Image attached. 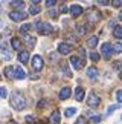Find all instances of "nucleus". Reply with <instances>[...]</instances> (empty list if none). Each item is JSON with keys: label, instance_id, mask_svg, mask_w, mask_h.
Returning a JSON list of instances; mask_svg holds the SVG:
<instances>
[{"label": "nucleus", "instance_id": "obj_1", "mask_svg": "<svg viewBox=\"0 0 122 124\" xmlns=\"http://www.w3.org/2000/svg\"><path fill=\"white\" fill-rule=\"evenodd\" d=\"M11 106L15 110H23L26 107V98L23 97V93L20 92H12L11 95Z\"/></svg>", "mask_w": 122, "mask_h": 124}, {"label": "nucleus", "instance_id": "obj_2", "mask_svg": "<svg viewBox=\"0 0 122 124\" xmlns=\"http://www.w3.org/2000/svg\"><path fill=\"white\" fill-rule=\"evenodd\" d=\"M35 28H37V32H38L40 35H47V34H50V31H52V26L46 22H37Z\"/></svg>", "mask_w": 122, "mask_h": 124}, {"label": "nucleus", "instance_id": "obj_3", "mask_svg": "<svg viewBox=\"0 0 122 124\" xmlns=\"http://www.w3.org/2000/svg\"><path fill=\"white\" fill-rule=\"evenodd\" d=\"M99 20H101V12L95 8H90V11L87 12V22L90 23V25H93V23H96Z\"/></svg>", "mask_w": 122, "mask_h": 124}, {"label": "nucleus", "instance_id": "obj_4", "mask_svg": "<svg viewBox=\"0 0 122 124\" xmlns=\"http://www.w3.org/2000/svg\"><path fill=\"white\" fill-rule=\"evenodd\" d=\"M113 52H115V49H113V46H111L110 43H104V45L101 46V54H102V57H104L105 60H110L111 55H113Z\"/></svg>", "mask_w": 122, "mask_h": 124}, {"label": "nucleus", "instance_id": "obj_5", "mask_svg": "<svg viewBox=\"0 0 122 124\" xmlns=\"http://www.w3.org/2000/svg\"><path fill=\"white\" fill-rule=\"evenodd\" d=\"M99 104H101V98L98 97L95 92H90V93H88V97H87V106L88 107H93V109H95V107L99 106Z\"/></svg>", "mask_w": 122, "mask_h": 124}, {"label": "nucleus", "instance_id": "obj_6", "mask_svg": "<svg viewBox=\"0 0 122 124\" xmlns=\"http://www.w3.org/2000/svg\"><path fill=\"white\" fill-rule=\"evenodd\" d=\"M70 64H72V68L75 70H79V69L84 68L86 60H84V58H79V57H76V55H73V57H70Z\"/></svg>", "mask_w": 122, "mask_h": 124}, {"label": "nucleus", "instance_id": "obj_7", "mask_svg": "<svg viewBox=\"0 0 122 124\" xmlns=\"http://www.w3.org/2000/svg\"><path fill=\"white\" fill-rule=\"evenodd\" d=\"M26 17H27V14H26V12H23V11H17V9H14L12 12H9V18H11L12 22H21V20H25Z\"/></svg>", "mask_w": 122, "mask_h": 124}, {"label": "nucleus", "instance_id": "obj_8", "mask_svg": "<svg viewBox=\"0 0 122 124\" xmlns=\"http://www.w3.org/2000/svg\"><path fill=\"white\" fill-rule=\"evenodd\" d=\"M44 66V61H43V57L41 55H34L32 57V68H34V70H41Z\"/></svg>", "mask_w": 122, "mask_h": 124}, {"label": "nucleus", "instance_id": "obj_9", "mask_svg": "<svg viewBox=\"0 0 122 124\" xmlns=\"http://www.w3.org/2000/svg\"><path fill=\"white\" fill-rule=\"evenodd\" d=\"M72 49H73V46L70 45V43H60L58 45V52L61 55H67V54H70L72 52Z\"/></svg>", "mask_w": 122, "mask_h": 124}, {"label": "nucleus", "instance_id": "obj_10", "mask_svg": "<svg viewBox=\"0 0 122 124\" xmlns=\"http://www.w3.org/2000/svg\"><path fill=\"white\" fill-rule=\"evenodd\" d=\"M82 12H84V9H82L81 5H72V6H70V16H72L73 18L75 17H79Z\"/></svg>", "mask_w": 122, "mask_h": 124}, {"label": "nucleus", "instance_id": "obj_11", "mask_svg": "<svg viewBox=\"0 0 122 124\" xmlns=\"http://www.w3.org/2000/svg\"><path fill=\"white\" fill-rule=\"evenodd\" d=\"M98 75H99V70H98L95 66H90V68L87 69V77L90 78V80H96Z\"/></svg>", "mask_w": 122, "mask_h": 124}, {"label": "nucleus", "instance_id": "obj_12", "mask_svg": "<svg viewBox=\"0 0 122 124\" xmlns=\"http://www.w3.org/2000/svg\"><path fill=\"white\" fill-rule=\"evenodd\" d=\"M60 121H61L60 110H54L52 115H50V118H49V123H50V124H60Z\"/></svg>", "mask_w": 122, "mask_h": 124}, {"label": "nucleus", "instance_id": "obj_13", "mask_svg": "<svg viewBox=\"0 0 122 124\" xmlns=\"http://www.w3.org/2000/svg\"><path fill=\"white\" fill-rule=\"evenodd\" d=\"M21 40L20 39H17V37H14V39L11 40V47L14 51H21Z\"/></svg>", "mask_w": 122, "mask_h": 124}, {"label": "nucleus", "instance_id": "obj_14", "mask_svg": "<svg viewBox=\"0 0 122 124\" xmlns=\"http://www.w3.org/2000/svg\"><path fill=\"white\" fill-rule=\"evenodd\" d=\"M5 75H6V78L14 80V78H15V69H14L12 66H8V68H5Z\"/></svg>", "mask_w": 122, "mask_h": 124}, {"label": "nucleus", "instance_id": "obj_15", "mask_svg": "<svg viewBox=\"0 0 122 124\" xmlns=\"http://www.w3.org/2000/svg\"><path fill=\"white\" fill-rule=\"evenodd\" d=\"M14 69H15V78H18V80L26 78V72L21 69V66H14Z\"/></svg>", "mask_w": 122, "mask_h": 124}, {"label": "nucleus", "instance_id": "obj_16", "mask_svg": "<svg viewBox=\"0 0 122 124\" xmlns=\"http://www.w3.org/2000/svg\"><path fill=\"white\" fill-rule=\"evenodd\" d=\"M84 95H86V92H84L82 87H76V89H75V100H76V101H82Z\"/></svg>", "mask_w": 122, "mask_h": 124}, {"label": "nucleus", "instance_id": "obj_17", "mask_svg": "<svg viewBox=\"0 0 122 124\" xmlns=\"http://www.w3.org/2000/svg\"><path fill=\"white\" fill-rule=\"evenodd\" d=\"M18 60H20V63H27V61H29V52L20 51L18 52Z\"/></svg>", "mask_w": 122, "mask_h": 124}, {"label": "nucleus", "instance_id": "obj_18", "mask_svg": "<svg viewBox=\"0 0 122 124\" xmlns=\"http://www.w3.org/2000/svg\"><path fill=\"white\" fill-rule=\"evenodd\" d=\"M70 93H72V90H70V87H63L60 90V98L61 100H67L70 97Z\"/></svg>", "mask_w": 122, "mask_h": 124}, {"label": "nucleus", "instance_id": "obj_19", "mask_svg": "<svg viewBox=\"0 0 122 124\" xmlns=\"http://www.w3.org/2000/svg\"><path fill=\"white\" fill-rule=\"evenodd\" d=\"M11 6L14 9H21V8H25V2H23V0H12Z\"/></svg>", "mask_w": 122, "mask_h": 124}, {"label": "nucleus", "instance_id": "obj_20", "mask_svg": "<svg viewBox=\"0 0 122 124\" xmlns=\"http://www.w3.org/2000/svg\"><path fill=\"white\" fill-rule=\"evenodd\" d=\"M25 41L27 43V46H29V47H34L35 46V37H31L29 34L25 35Z\"/></svg>", "mask_w": 122, "mask_h": 124}, {"label": "nucleus", "instance_id": "obj_21", "mask_svg": "<svg viewBox=\"0 0 122 124\" xmlns=\"http://www.w3.org/2000/svg\"><path fill=\"white\" fill-rule=\"evenodd\" d=\"M113 35H115L118 40H122V28H121V26H115V29H113Z\"/></svg>", "mask_w": 122, "mask_h": 124}, {"label": "nucleus", "instance_id": "obj_22", "mask_svg": "<svg viewBox=\"0 0 122 124\" xmlns=\"http://www.w3.org/2000/svg\"><path fill=\"white\" fill-rule=\"evenodd\" d=\"M98 45V37L96 35H93V37H90V39L87 40V46L88 47H95Z\"/></svg>", "mask_w": 122, "mask_h": 124}, {"label": "nucleus", "instance_id": "obj_23", "mask_svg": "<svg viewBox=\"0 0 122 124\" xmlns=\"http://www.w3.org/2000/svg\"><path fill=\"white\" fill-rule=\"evenodd\" d=\"M31 28H32V25H31V23H26V25H23V26L20 28V32H21L23 35H26L27 32L31 31Z\"/></svg>", "mask_w": 122, "mask_h": 124}, {"label": "nucleus", "instance_id": "obj_24", "mask_svg": "<svg viewBox=\"0 0 122 124\" xmlns=\"http://www.w3.org/2000/svg\"><path fill=\"white\" fill-rule=\"evenodd\" d=\"M40 11H41V9H40L38 5H32L31 9H29V14H32V16H37V14H38Z\"/></svg>", "mask_w": 122, "mask_h": 124}, {"label": "nucleus", "instance_id": "obj_25", "mask_svg": "<svg viewBox=\"0 0 122 124\" xmlns=\"http://www.w3.org/2000/svg\"><path fill=\"white\" fill-rule=\"evenodd\" d=\"M75 113H76V109H75V107H69V109H66L64 115L67 116V118H70V116H73Z\"/></svg>", "mask_w": 122, "mask_h": 124}, {"label": "nucleus", "instance_id": "obj_26", "mask_svg": "<svg viewBox=\"0 0 122 124\" xmlns=\"http://www.w3.org/2000/svg\"><path fill=\"white\" fill-rule=\"evenodd\" d=\"M119 109V104H113V106H108V109H107V115H111L115 110H118Z\"/></svg>", "mask_w": 122, "mask_h": 124}, {"label": "nucleus", "instance_id": "obj_27", "mask_svg": "<svg viewBox=\"0 0 122 124\" xmlns=\"http://www.w3.org/2000/svg\"><path fill=\"white\" fill-rule=\"evenodd\" d=\"M113 49H115V54H121L122 52V43H116V45H113Z\"/></svg>", "mask_w": 122, "mask_h": 124}, {"label": "nucleus", "instance_id": "obj_28", "mask_svg": "<svg viewBox=\"0 0 122 124\" xmlns=\"http://www.w3.org/2000/svg\"><path fill=\"white\" fill-rule=\"evenodd\" d=\"M25 121L27 123V124H37V120L32 115H26V118H25Z\"/></svg>", "mask_w": 122, "mask_h": 124}, {"label": "nucleus", "instance_id": "obj_29", "mask_svg": "<svg viewBox=\"0 0 122 124\" xmlns=\"http://www.w3.org/2000/svg\"><path fill=\"white\" fill-rule=\"evenodd\" d=\"M37 107H40V109L47 107V100H41V101H38L37 103Z\"/></svg>", "mask_w": 122, "mask_h": 124}, {"label": "nucleus", "instance_id": "obj_30", "mask_svg": "<svg viewBox=\"0 0 122 124\" xmlns=\"http://www.w3.org/2000/svg\"><path fill=\"white\" fill-rule=\"evenodd\" d=\"M75 124H87V118L86 116H78V120L76 121H75Z\"/></svg>", "mask_w": 122, "mask_h": 124}, {"label": "nucleus", "instance_id": "obj_31", "mask_svg": "<svg viewBox=\"0 0 122 124\" xmlns=\"http://www.w3.org/2000/svg\"><path fill=\"white\" fill-rule=\"evenodd\" d=\"M6 97H8L6 87H0V98H6Z\"/></svg>", "mask_w": 122, "mask_h": 124}, {"label": "nucleus", "instance_id": "obj_32", "mask_svg": "<svg viewBox=\"0 0 122 124\" xmlns=\"http://www.w3.org/2000/svg\"><path fill=\"white\" fill-rule=\"evenodd\" d=\"M90 60L92 61H98V60H99V54H98V52H92V54H90Z\"/></svg>", "mask_w": 122, "mask_h": 124}, {"label": "nucleus", "instance_id": "obj_33", "mask_svg": "<svg viewBox=\"0 0 122 124\" xmlns=\"http://www.w3.org/2000/svg\"><path fill=\"white\" fill-rule=\"evenodd\" d=\"M111 5L115 8H119V6H122V0H111Z\"/></svg>", "mask_w": 122, "mask_h": 124}, {"label": "nucleus", "instance_id": "obj_34", "mask_svg": "<svg viewBox=\"0 0 122 124\" xmlns=\"http://www.w3.org/2000/svg\"><path fill=\"white\" fill-rule=\"evenodd\" d=\"M86 28H87V25H86V26H78V34H79V35L86 34Z\"/></svg>", "mask_w": 122, "mask_h": 124}, {"label": "nucleus", "instance_id": "obj_35", "mask_svg": "<svg viewBox=\"0 0 122 124\" xmlns=\"http://www.w3.org/2000/svg\"><path fill=\"white\" fill-rule=\"evenodd\" d=\"M63 70H64V74H66V77H72V74H70V70L67 69V66H66V64H63Z\"/></svg>", "mask_w": 122, "mask_h": 124}, {"label": "nucleus", "instance_id": "obj_36", "mask_svg": "<svg viewBox=\"0 0 122 124\" xmlns=\"http://www.w3.org/2000/svg\"><path fill=\"white\" fill-rule=\"evenodd\" d=\"M55 3H57V0H46V6L47 8H52Z\"/></svg>", "mask_w": 122, "mask_h": 124}, {"label": "nucleus", "instance_id": "obj_37", "mask_svg": "<svg viewBox=\"0 0 122 124\" xmlns=\"http://www.w3.org/2000/svg\"><path fill=\"white\" fill-rule=\"evenodd\" d=\"M121 68H122V63H121V61H115V63H113V69L118 70V69H121Z\"/></svg>", "mask_w": 122, "mask_h": 124}, {"label": "nucleus", "instance_id": "obj_38", "mask_svg": "<svg viewBox=\"0 0 122 124\" xmlns=\"http://www.w3.org/2000/svg\"><path fill=\"white\" fill-rule=\"evenodd\" d=\"M67 11H70V9L67 8V6H66V5H61V6H60V12H67Z\"/></svg>", "mask_w": 122, "mask_h": 124}, {"label": "nucleus", "instance_id": "obj_39", "mask_svg": "<svg viewBox=\"0 0 122 124\" xmlns=\"http://www.w3.org/2000/svg\"><path fill=\"white\" fill-rule=\"evenodd\" d=\"M116 98H118L119 103H122V90H118V92H116Z\"/></svg>", "mask_w": 122, "mask_h": 124}, {"label": "nucleus", "instance_id": "obj_40", "mask_svg": "<svg viewBox=\"0 0 122 124\" xmlns=\"http://www.w3.org/2000/svg\"><path fill=\"white\" fill-rule=\"evenodd\" d=\"M102 120L101 116H98V115H95V116H92V123H99Z\"/></svg>", "mask_w": 122, "mask_h": 124}, {"label": "nucleus", "instance_id": "obj_41", "mask_svg": "<svg viewBox=\"0 0 122 124\" xmlns=\"http://www.w3.org/2000/svg\"><path fill=\"white\" fill-rule=\"evenodd\" d=\"M49 16L52 17V18H57V16H58V12H55V11H49Z\"/></svg>", "mask_w": 122, "mask_h": 124}, {"label": "nucleus", "instance_id": "obj_42", "mask_svg": "<svg viewBox=\"0 0 122 124\" xmlns=\"http://www.w3.org/2000/svg\"><path fill=\"white\" fill-rule=\"evenodd\" d=\"M99 5H108V0H98Z\"/></svg>", "mask_w": 122, "mask_h": 124}, {"label": "nucleus", "instance_id": "obj_43", "mask_svg": "<svg viewBox=\"0 0 122 124\" xmlns=\"http://www.w3.org/2000/svg\"><path fill=\"white\" fill-rule=\"evenodd\" d=\"M2 28H3V18L0 17V29H2Z\"/></svg>", "mask_w": 122, "mask_h": 124}, {"label": "nucleus", "instance_id": "obj_44", "mask_svg": "<svg viewBox=\"0 0 122 124\" xmlns=\"http://www.w3.org/2000/svg\"><path fill=\"white\" fill-rule=\"evenodd\" d=\"M31 2H32V3H34V5H37V3H40V2H41V0H31Z\"/></svg>", "mask_w": 122, "mask_h": 124}, {"label": "nucleus", "instance_id": "obj_45", "mask_svg": "<svg viewBox=\"0 0 122 124\" xmlns=\"http://www.w3.org/2000/svg\"><path fill=\"white\" fill-rule=\"evenodd\" d=\"M119 20H122V11L119 12Z\"/></svg>", "mask_w": 122, "mask_h": 124}, {"label": "nucleus", "instance_id": "obj_46", "mask_svg": "<svg viewBox=\"0 0 122 124\" xmlns=\"http://www.w3.org/2000/svg\"><path fill=\"white\" fill-rule=\"evenodd\" d=\"M8 124H18V123H15V121H9Z\"/></svg>", "mask_w": 122, "mask_h": 124}, {"label": "nucleus", "instance_id": "obj_47", "mask_svg": "<svg viewBox=\"0 0 122 124\" xmlns=\"http://www.w3.org/2000/svg\"><path fill=\"white\" fill-rule=\"evenodd\" d=\"M119 78H121V80H122V70H121V74H119Z\"/></svg>", "mask_w": 122, "mask_h": 124}, {"label": "nucleus", "instance_id": "obj_48", "mask_svg": "<svg viewBox=\"0 0 122 124\" xmlns=\"http://www.w3.org/2000/svg\"><path fill=\"white\" fill-rule=\"evenodd\" d=\"M3 11V8H2V5H0V12H2Z\"/></svg>", "mask_w": 122, "mask_h": 124}, {"label": "nucleus", "instance_id": "obj_49", "mask_svg": "<svg viewBox=\"0 0 122 124\" xmlns=\"http://www.w3.org/2000/svg\"><path fill=\"white\" fill-rule=\"evenodd\" d=\"M0 80H2V75H0Z\"/></svg>", "mask_w": 122, "mask_h": 124}, {"label": "nucleus", "instance_id": "obj_50", "mask_svg": "<svg viewBox=\"0 0 122 124\" xmlns=\"http://www.w3.org/2000/svg\"><path fill=\"white\" fill-rule=\"evenodd\" d=\"M0 2H5V0H0Z\"/></svg>", "mask_w": 122, "mask_h": 124}, {"label": "nucleus", "instance_id": "obj_51", "mask_svg": "<svg viewBox=\"0 0 122 124\" xmlns=\"http://www.w3.org/2000/svg\"><path fill=\"white\" fill-rule=\"evenodd\" d=\"M121 120H122V116H121Z\"/></svg>", "mask_w": 122, "mask_h": 124}]
</instances>
